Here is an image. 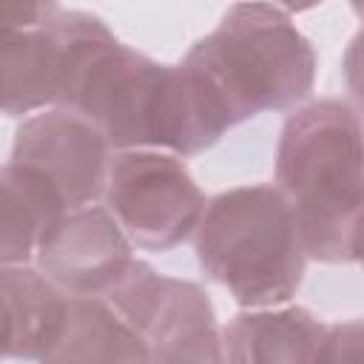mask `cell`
I'll return each mask as SVG.
<instances>
[{"instance_id":"6da1fadb","label":"cell","mask_w":364,"mask_h":364,"mask_svg":"<svg viewBox=\"0 0 364 364\" xmlns=\"http://www.w3.org/2000/svg\"><path fill=\"white\" fill-rule=\"evenodd\" d=\"M60 108L94 122L117 151L148 148L193 156L233 128L196 71L185 63L162 65L117 37L80 60Z\"/></svg>"},{"instance_id":"7a4b0ae2","label":"cell","mask_w":364,"mask_h":364,"mask_svg":"<svg viewBox=\"0 0 364 364\" xmlns=\"http://www.w3.org/2000/svg\"><path fill=\"white\" fill-rule=\"evenodd\" d=\"M276 185L293 205L310 259L350 262L364 210V119L344 100H316L287 117L276 148Z\"/></svg>"},{"instance_id":"3957f363","label":"cell","mask_w":364,"mask_h":364,"mask_svg":"<svg viewBox=\"0 0 364 364\" xmlns=\"http://www.w3.org/2000/svg\"><path fill=\"white\" fill-rule=\"evenodd\" d=\"M199 267L242 307H284L307 267L293 205L279 185H239L213 196L196 228Z\"/></svg>"},{"instance_id":"277c9868","label":"cell","mask_w":364,"mask_h":364,"mask_svg":"<svg viewBox=\"0 0 364 364\" xmlns=\"http://www.w3.org/2000/svg\"><path fill=\"white\" fill-rule=\"evenodd\" d=\"M216 94L233 125L284 111L313 91L316 51L282 6L239 3L182 60Z\"/></svg>"},{"instance_id":"5b68a950","label":"cell","mask_w":364,"mask_h":364,"mask_svg":"<svg viewBox=\"0 0 364 364\" xmlns=\"http://www.w3.org/2000/svg\"><path fill=\"white\" fill-rule=\"evenodd\" d=\"M102 199L131 245L151 253H168L196 236L208 208L185 162L148 148L111 156Z\"/></svg>"},{"instance_id":"8992f818","label":"cell","mask_w":364,"mask_h":364,"mask_svg":"<svg viewBox=\"0 0 364 364\" xmlns=\"http://www.w3.org/2000/svg\"><path fill=\"white\" fill-rule=\"evenodd\" d=\"M114 37L108 26L85 11L51 6L48 14L26 26H0L3 114L23 117L60 105L80 60Z\"/></svg>"},{"instance_id":"52a82bcc","label":"cell","mask_w":364,"mask_h":364,"mask_svg":"<svg viewBox=\"0 0 364 364\" xmlns=\"http://www.w3.org/2000/svg\"><path fill=\"white\" fill-rule=\"evenodd\" d=\"M151 344V364H225L208 293L136 262L105 296Z\"/></svg>"},{"instance_id":"ba28073f","label":"cell","mask_w":364,"mask_h":364,"mask_svg":"<svg viewBox=\"0 0 364 364\" xmlns=\"http://www.w3.org/2000/svg\"><path fill=\"white\" fill-rule=\"evenodd\" d=\"M108 139L71 108H48L20 122L9 162L40 171L57 185L71 210L94 205L105 193Z\"/></svg>"},{"instance_id":"9c48e42d","label":"cell","mask_w":364,"mask_h":364,"mask_svg":"<svg viewBox=\"0 0 364 364\" xmlns=\"http://www.w3.org/2000/svg\"><path fill=\"white\" fill-rule=\"evenodd\" d=\"M117 219L88 205L71 210L37 253V267L68 296H105L136 264Z\"/></svg>"},{"instance_id":"30bf717a","label":"cell","mask_w":364,"mask_h":364,"mask_svg":"<svg viewBox=\"0 0 364 364\" xmlns=\"http://www.w3.org/2000/svg\"><path fill=\"white\" fill-rule=\"evenodd\" d=\"M330 324L304 307L239 313L225 330V364H321Z\"/></svg>"},{"instance_id":"8fae6325","label":"cell","mask_w":364,"mask_h":364,"mask_svg":"<svg viewBox=\"0 0 364 364\" xmlns=\"http://www.w3.org/2000/svg\"><path fill=\"white\" fill-rule=\"evenodd\" d=\"M68 293L60 290L40 267L3 264V353L6 358L43 361L57 344Z\"/></svg>"},{"instance_id":"7c38bea8","label":"cell","mask_w":364,"mask_h":364,"mask_svg":"<svg viewBox=\"0 0 364 364\" xmlns=\"http://www.w3.org/2000/svg\"><path fill=\"white\" fill-rule=\"evenodd\" d=\"M40 364H151V344L105 296H71L65 327Z\"/></svg>"},{"instance_id":"4fadbf2b","label":"cell","mask_w":364,"mask_h":364,"mask_svg":"<svg viewBox=\"0 0 364 364\" xmlns=\"http://www.w3.org/2000/svg\"><path fill=\"white\" fill-rule=\"evenodd\" d=\"M71 213L68 202L40 171L6 162L0 208V256L3 264H28L40 247Z\"/></svg>"},{"instance_id":"5bb4252c","label":"cell","mask_w":364,"mask_h":364,"mask_svg":"<svg viewBox=\"0 0 364 364\" xmlns=\"http://www.w3.org/2000/svg\"><path fill=\"white\" fill-rule=\"evenodd\" d=\"M353 11L361 17L364 23V6L355 3ZM341 68H344V82H347V91L353 94L358 111H364V26L358 28V34L350 40L347 51H344V60H341Z\"/></svg>"},{"instance_id":"9a60e30c","label":"cell","mask_w":364,"mask_h":364,"mask_svg":"<svg viewBox=\"0 0 364 364\" xmlns=\"http://www.w3.org/2000/svg\"><path fill=\"white\" fill-rule=\"evenodd\" d=\"M350 262H358L364 267V210L358 213L353 233H350Z\"/></svg>"}]
</instances>
